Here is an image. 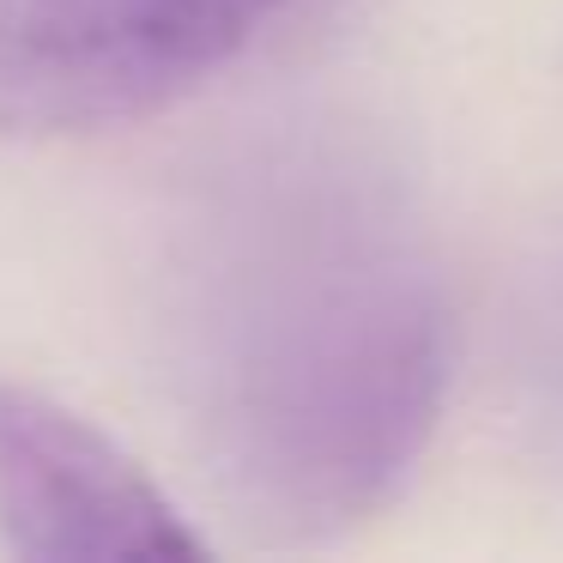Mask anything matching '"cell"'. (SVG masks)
Here are the masks:
<instances>
[{
	"label": "cell",
	"instance_id": "6da1fadb",
	"mask_svg": "<svg viewBox=\"0 0 563 563\" xmlns=\"http://www.w3.org/2000/svg\"><path fill=\"white\" fill-rule=\"evenodd\" d=\"M164 382L224 497L333 533L412 473L449 382V291L400 183L333 134L207 170L164 243Z\"/></svg>",
	"mask_w": 563,
	"mask_h": 563
},
{
	"label": "cell",
	"instance_id": "7a4b0ae2",
	"mask_svg": "<svg viewBox=\"0 0 563 563\" xmlns=\"http://www.w3.org/2000/svg\"><path fill=\"white\" fill-rule=\"evenodd\" d=\"M291 0H0V134H98L170 110Z\"/></svg>",
	"mask_w": 563,
	"mask_h": 563
},
{
	"label": "cell",
	"instance_id": "3957f363",
	"mask_svg": "<svg viewBox=\"0 0 563 563\" xmlns=\"http://www.w3.org/2000/svg\"><path fill=\"white\" fill-rule=\"evenodd\" d=\"M0 533L37 563L207 551L98 424L13 382H0Z\"/></svg>",
	"mask_w": 563,
	"mask_h": 563
}]
</instances>
